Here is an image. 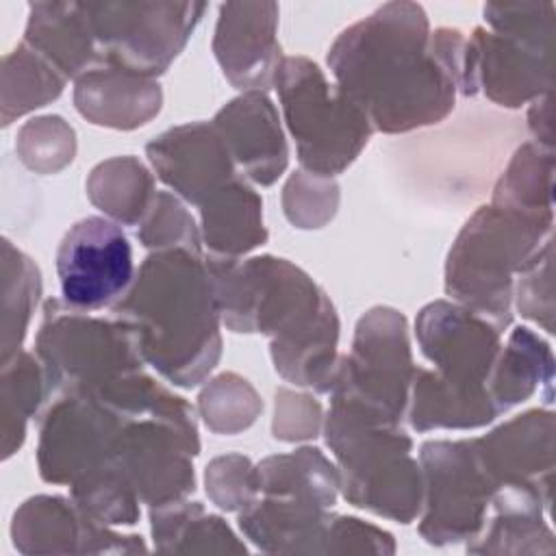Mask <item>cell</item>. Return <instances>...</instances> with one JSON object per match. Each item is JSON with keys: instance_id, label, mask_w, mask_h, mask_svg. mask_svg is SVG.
Instances as JSON below:
<instances>
[{"instance_id": "16", "label": "cell", "mask_w": 556, "mask_h": 556, "mask_svg": "<svg viewBox=\"0 0 556 556\" xmlns=\"http://www.w3.org/2000/svg\"><path fill=\"white\" fill-rule=\"evenodd\" d=\"M552 439L554 415L547 410H528L486 437L476 439V445L497 486L526 484L549 495L554 467Z\"/></svg>"}, {"instance_id": "20", "label": "cell", "mask_w": 556, "mask_h": 556, "mask_svg": "<svg viewBox=\"0 0 556 556\" xmlns=\"http://www.w3.org/2000/svg\"><path fill=\"white\" fill-rule=\"evenodd\" d=\"M330 517L324 506L300 500L267 495L252 500L239 515L241 530L263 549L302 552L319 549L317 541L328 536Z\"/></svg>"}, {"instance_id": "28", "label": "cell", "mask_w": 556, "mask_h": 556, "mask_svg": "<svg viewBox=\"0 0 556 556\" xmlns=\"http://www.w3.org/2000/svg\"><path fill=\"white\" fill-rule=\"evenodd\" d=\"M493 204L521 213H552V150L521 146L500 178Z\"/></svg>"}, {"instance_id": "13", "label": "cell", "mask_w": 556, "mask_h": 556, "mask_svg": "<svg viewBox=\"0 0 556 556\" xmlns=\"http://www.w3.org/2000/svg\"><path fill=\"white\" fill-rule=\"evenodd\" d=\"M554 43L476 28L463 48L460 91L521 106L552 89Z\"/></svg>"}, {"instance_id": "6", "label": "cell", "mask_w": 556, "mask_h": 556, "mask_svg": "<svg viewBox=\"0 0 556 556\" xmlns=\"http://www.w3.org/2000/svg\"><path fill=\"white\" fill-rule=\"evenodd\" d=\"M274 85L295 137L302 167L317 176L343 172L367 146L371 124L361 106L304 56L280 61Z\"/></svg>"}, {"instance_id": "14", "label": "cell", "mask_w": 556, "mask_h": 556, "mask_svg": "<svg viewBox=\"0 0 556 556\" xmlns=\"http://www.w3.org/2000/svg\"><path fill=\"white\" fill-rule=\"evenodd\" d=\"M276 28L278 4L274 2H226L219 7L213 52L235 87L263 93L274 83L282 61Z\"/></svg>"}, {"instance_id": "11", "label": "cell", "mask_w": 556, "mask_h": 556, "mask_svg": "<svg viewBox=\"0 0 556 556\" xmlns=\"http://www.w3.org/2000/svg\"><path fill=\"white\" fill-rule=\"evenodd\" d=\"M56 276L63 304L85 313L113 306L135 280L128 237L104 217L76 222L56 250Z\"/></svg>"}, {"instance_id": "34", "label": "cell", "mask_w": 556, "mask_h": 556, "mask_svg": "<svg viewBox=\"0 0 556 556\" xmlns=\"http://www.w3.org/2000/svg\"><path fill=\"white\" fill-rule=\"evenodd\" d=\"M206 491L226 510L248 506L256 489V471L243 456L215 458L206 467Z\"/></svg>"}, {"instance_id": "1", "label": "cell", "mask_w": 556, "mask_h": 556, "mask_svg": "<svg viewBox=\"0 0 556 556\" xmlns=\"http://www.w3.org/2000/svg\"><path fill=\"white\" fill-rule=\"evenodd\" d=\"M465 37L428 30L415 2H387L345 28L328 52L337 87L374 130L406 132L443 119L460 89Z\"/></svg>"}, {"instance_id": "15", "label": "cell", "mask_w": 556, "mask_h": 556, "mask_svg": "<svg viewBox=\"0 0 556 556\" xmlns=\"http://www.w3.org/2000/svg\"><path fill=\"white\" fill-rule=\"evenodd\" d=\"M146 150L159 178L198 206L235 178V161L213 124L169 128Z\"/></svg>"}, {"instance_id": "19", "label": "cell", "mask_w": 556, "mask_h": 556, "mask_svg": "<svg viewBox=\"0 0 556 556\" xmlns=\"http://www.w3.org/2000/svg\"><path fill=\"white\" fill-rule=\"evenodd\" d=\"M24 43L43 56L65 80L89 72L98 61L83 2H35L28 7Z\"/></svg>"}, {"instance_id": "22", "label": "cell", "mask_w": 556, "mask_h": 556, "mask_svg": "<svg viewBox=\"0 0 556 556\" xmlns=\"http://www.w3.org/2000/svg\"><path fill=\"white\" fill-rule=\"evenodd\" d=\"M200 208L204 241L219 256L245 254L267 239L263 228V200L237 176Z\"/></svg>"}, {"instance_id": "24", "label": "cell", "mask_w": 556, "mask_h": 556, "mask_svg": "<svg viewBox=\"0 0 556 556\" xmlns=\"http://www.w3.org/2000/svg\"><path fill=\"white\" fill-rule=\"evenodd\" d=\"M256 471V489L265 495L300 497L324 508L334 504L341 489L339 471L315 447H302L291 454L265 458Z\"/></svg>"}, {"instance_id": "2", "label": "cell", "mask_w": 556, "mask_h": 556, "mask_svg": "<svg viewBox=\"0 0 556 556\" xmlns=\"http://www.w3.org/2000/svg\"><path fill=\"white\" fill-rule=\"evenodd\" d=\"M139 354L180 387L198 384L219 361V306L200 252L159 250L113 304Z\"/></svg>"}, {"instance_id": "18", "label": "cell", "mask_w": 556, "mask_h": 556, "mask_svg": "<svg viewBox=\"0 0 556 556\" xmlns=\"http://www.w3.org/2000/svg\"><path fill=\"white\" fill-rule=\"evenodd\" d=\"M74 102L93 124L135 128L159 113L161 89L152 78L100 65L76 78Z\"/></svg>"}, {"instance_id": "31", "label": "cell", "mask_w": 556, "mask_h": 556, "mask_svg": "<svg viewBox=\"0 0 556 556\" xmlns=\"http://www.w3.org/2000/svg\"><path fill=\"white\" fill-rule=\"evenodd\" d=\"M22 161L37 172H56L74 154V130L61 117H39L20 130Z\"/></svg>"}, {"instance_id": "17", "label": "cell", "mask_w": 556, "mask_h": 556, "mask_svg": "<svg viewBox=\"0 0 556 556\" xmlns=\"http://www.w3.org/2000/svg\"><path fill=\"white\" fill-rule=\"evenodd\" d=\"M213 126L226 141L232 161L258 185H271L287 167V143L278 113L265 93L248 91L228 102Z\"/></svg>"}, {"instance_id": "26", "label": "cell", "mask_w": 556, "mask_h": 556, "mask_svg": "<svg viewBox=\"0 0 556 556\" xmlns=\"http://www.w3.org/2000/svg\"><path fill=\"white\" fill-rule=\"evenodd\" d=\"M65 85V78L24 41L4 56V89H2V126L13 117L43 106L54 100Z\"/></svg>"}, {"instance_id": "5", "label": "cell", "mask_w": 556, "mask_h": 556, "mask_svg": "<svg viewBox=\"0 0 556 556\" xmlns=\"http://www.w3.org/2000/svg\"><path fill=\"white\" fill-rule=\"evenodd\" d=\"M326 443L339 460L348 502L408 523L421 504V473L410 458V439L397 424H380L330 406Z\"/></svg>"}, {"instance_id": "8", "label": "cell", "mask_w": 556, "mask_h": 556, "mask_svg": "<svg viewBox=\"0 0 556 556\" xmlns=\"http://www.w3.org/2000/svg\"><path fill=\"white\" fill-rule=\"evenodd\" d=\"M102 65L152 78L167 70L206 11L204 2H87Z\"/></svg>"}, {"instance_id": "30", "label": "cell", "mask_w": 556, "mask_h": 556, "mask_svg": "<svg viewBox=\"0 0 556 556\" xmlns=\"http://www.w3.org/2000/svg\"><path fill=\"white\" fill-rule=\"evenodd\" d=\"M263 408L254 389L235 374L213 380L200 395V410L215 432H237L248 428Z\"/></svg>"}, {"instance_id": "32", "label": "cell", "mask_w": 556, "mask_h": 556, "mask_svg": "<svg viewBox=\"0 0 556 556\" xmlns=\"http://www.w3.org/2000/svg\"><path fill=\"white\" fill-rule=\"evenodd\" d=\"M139 237L143 245L169 250V248H187L198 252V230L193 217L185 211V206L167 191H159L146 213Z\"/></svg>"}, {"instance_id": "3", "label": "cell", "mask_w": 556, "mask_h": 556, "mask_svg": "<svg viewBox=\"0 0 556 556\" xmlns=\"http://www.w3.org/2000/svg\"><path fill=\"white\" fill-rule=\"evenodd\" d=\"M417 339L434 371L417 369L408 419L415 430L480 428L500 415L489 393V378L500 345V330L463 304L432 302L417 317Z\"/></svg>"}, {"instance_id": "33", "label": "cell", "mask_w": 556, "mask_h": 556, "mask_svg": "<svg viewBox=\"0 0 556 556\" xmlns=\"http://www.w3.org/2000/svg\"><path fill=\"white\" fill-rule=\"evenodd\" d=\"M517 306L523 317L539 321L552 332V241L519 271Z\"/></svg>"}, {"instance_id": "23", "label": "cell", "mask_w": 556, "mask_h": 556, "mask_svg": "<svg viewBox=\"0 0 556 556\" xmlns=\"http://www.w3.org/2000/svg\"><path fill=\"white\" fill-rule=\"evenodd\" d=\"M554 358L549 345L530 328L519 326L510 332L506 348L500 350L489 378V393L500 413L528 400L536 387L552 393Z\"/></svg>"}, {"instance_id": "25", "label": "cell", "mask_w": 556, "mask_h": 556, "mask_svg": "<svg viewBox=\"0 0 556 556\" xmlns=\"http://www.w3.org/2000/svg\"><path fill=\"white\" fill-rule=\"evenodd\" d=\"M87 193L96 206L122 224L143 219L156 195L150 172L132 156L100 163L89 176Z\"/></svg>"}, {"instance_id": "36", "label": "cell", "mask_w": 556, "mask_h": 556, "mask_svg": "<svg viewBox=\"0 0 556 556\" xmlns=\"http://www.w3.org/2000/svg\"><path fill=\"white\" fill-rule=\"evenodd\" d=\"M319 426V404L308 395L278 391L274 434L285 441L315 437Z\"/></svg>"}, {"instance_id": "9", "label": "cell", "mask_w": 556, "mask_h": 556, "mask_svg": "<svg viewBox=\"0 0 556 556\" xmlns=\"http://www.w3.org/2000/svg\"><path fill=\"white\" fill-rule=\"evenodd\" d=\"M37 354L48 387L93 391L141 371V354L119 321L89 317L61 302H48L37 332Z\"/></svg>"}, {"instance_id": "27", "label": "cell", "mask_w": 556, "mask_h": 556, "mask_svg": "<svg viewBox=\"0 0 556 556\" xmlns=\"http://www.w3.org/2000/svg\"><path fill=\"white\" fill-rule=\"evenodd\" d=\"M48 376L43 365L26 354L17 352L2 361V450L4 458L22 445L26 421L37 410L46 393Z\"/></svg>"}, {"instance_id": "4", "label": "cell", "mask_w": 556, "mask_h": 556, "mask_svg": "<svg viewBox=\"0 0 556 556\" xmlns=\"http://www.w3.org/2000/svg\"><path fill=\"white\" fill-rule=\"evenodd\" d=\"M549 232L552 213L480 206L450 250L445 293L502 330L510 321L513 274L541 252Z\"/></svg>"}, {"instance_id": "7", "label": "cell", "mask_w": 556, "mask_h": 556, "mask_svg": "<svg viewBox=\"0 0 556 556\" xmlns=\"http://www.w3.org/2000/svg\"><path fill=\"white\" fill-rule=\"evenodd\" d=\"M406 321L393 308H374L356 326L354 345L337 363L332 406L380 424H397L413 384Z\"/></svg>"}, {"instance_id": "29", "label": "cell", "mask_w": 556, "mask_h": 556, "mask_svg": "<svg viewBox=\"0 0 556 556\" xmlns=\"http://www.w3.org/2000/svg\"><path fill=\"white\" fill-rule=\"evenodd\" d=\"M2 271H4V315H2V361L20 352L22 339L26 334L33 306L41 289L39 271L33 261L15 250L11 241L4 239L2 245Z\"/></svg>"}, {"instance_id": "35", "label": "cell", "mask_w": 556, "mask_h": 556, "mask_svg": "<svg viewBox=\"0 0 556 556\" xmlns=\"http://www.w3.org/2000/svg\"><path fill=\"white\" fill-rule=\"evenodd\" d=\"M337 191L339 189L330 178L317 174L313 182V193L306 195L289 180L285 187V213L300 228H317L334 215L339 200Z\"/></svg>"}, {"instance_id": "10", "label": "cell", "mask_w": 556, "mask_h": 556, "mask_svg": "<svg viewBox=\"0 0 556 556\" xmlns=\"http://www.w3.org/2000/svg\"><path fill=\"white\" fill-rule=\"evenodd\" d=\"M426 510L421 534L437 545L478 539L497 484L484 467L476 439L421 445Z\"/></svg>"}, {"instance_id": "12", "label": "cell", "mask_w": 556, "mask_h": 556, "mask_svg": "<svg viewBox=\"0 0 556 556\" xmlns=\"http://www.w3.org/2000/svg\"><path fill=\"white\" fill-rule=\"evenodd\" d=\"M119 417L93 391H65L43 415L37 463L48 482L72 484L83 473L109 463Z\"/></svg>"}, {"instance_id": "21", "label": "cell", "mask_w": 556, "mask_h": 556, "mask_svg": "<svg viewBox=\"0 0 556 556\" xmlns=\"http://www.w3.org/2000/svg\"><path fill=\"white\" fill-rule=\"evenodd\" d=\"M15 545L24 552H74V541H98L100 549H111L106 541L119 539L85 515L78 506L72 508L63 497L39 495L28 500L13 519Z\"/></svg>"}]
</instances>
